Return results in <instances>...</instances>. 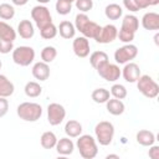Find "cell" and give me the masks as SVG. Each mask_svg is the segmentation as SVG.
I'll return each mask as SVG.
<instances>
[{
    "label": "cell",
    "mask_w": 159,
    "mask_h": 159,
    "mask_svg": "<svg viewBox=\"0 0 159 159\" xmlns=\"http://www.w3.org/2000/svg\"><path fill=\"white\" fill-rule=\"evenodd\" d=\"M76 147L80 152V155L83 159H93L98 154V147L96 139L89 134H81L77 137Z\"/></svg>",
    "instance_id": "cell-2"
},
{
    "label": "cell",
    "mask_w": 159,
    "mask_h": 159,
    "mask_svg": "<svg viewBox=\"0 0 159 159\" xmlns=\"http://www.w3.org/2000/svg\"><path fill=\"white\" fill-rule=\"evenodd\" d=\"M16 113L25 122H36L42 116V107L35 102H22L17 106Z\"/></svg>",
    "instance_id": "cell-3"
},
{
    "label": "cell",
    "mask_w": 159,
    "mask_h": 159,
    "mask_svg": "<svg viewBox=\"0 0 159 159\" xmlns=\"http://www.w3.org/2000/svg\"><path fill=\"white\" fill-rule=\"evenodd\" d=\"M137 87L147 98L153 99L159 94V86L149 75H140V77L137 80Z\"/></svg>",
    "instance_id": "cell-5"
},
{
    "label": "cell",
    "mask_w": 159,
    "mask_h": 159,
    "mask_svg": "<svg viewBox=\"0 0 159 159\" xmlns=\"http://www.w3.org/2000/svg\"><path fill=\"white\" fill-rule=\"evenodd\" d=\"M17 34L20 35V37L25 39V40H30L34 37L35 35V29L34 25L30 20H21L17 25Z\"/></svg>",
    "instance_id": "cell-17"
},
{
    "label": "cell",
    "mask_w": 159,
    "mask_h": 159,
    "mask_svg": "<svg viewBox=\"0 0 159 159\" xmlns=\"http://www.w3.org/2000/svg\"><path fill=\"white\" fill-rule=\"evenodd\" d=\"M66 117V109L60 103H50L47 106V122L51 125H58Z\"/></svg>",
    "instance_id": "cell-10"
},
{
    "label": "cell",
    "mask_w": 159,
    "mask_h": 159,
    "mask_svg": "<svg viewBox=\"0 0 159 159\" xmlns=\"http://www.w3.org/2000/svg\"><path fill=\"white\" fill-rule=\"evenodd\" d=\"M24 92H25V94H26L27 97H30V98H36V97H39V96L42 93V87L40 86L39 82L29 81V82L25 84Z\"/></svg>",
    "instance_id": "cell-28"
},
{
    "label": "cell",
    "mask_w": 159,
    "mask_h": 159,
    "mask_svg": "<svg viewBox=\"0 0 159 159\" xmlns=\"http://www.w3.org/2000/svg\"><path fill=\"white\" fill-rule=\"evenodd\" d=\"M134 36H135L134 32H130V31H127V30H123V29H120L118 31V35H117L119 41H122L123 43H130L134 40Z\"/></svg>",
    "instance_id": "cell-35"
},
{
    "label": "cell",
    "mask_w": 159,
    "mask_h": 159,
    "mask_svg": "<svg viewBox=\"0 0 159 159\" xmlns=\"http://www.w3.org/2000/svg\"><path fill=\"white\" fill-rule=\"evenodd\" d=\"M158 39H159V34H155V36H154V41H155V45H158L159 42H158Z\"/></svg>",
    "instance_id": "cell-45"
},
{
    "label": "cell",
    "mask_w": 159,
    "mask_h": 159,
    "mask_svg": "<svg viewBox=\"0 0 159 159\" xmlns=\"http://www.w3.org/2000/svg\"><path fill=\"white\" fill-rule=\"evenodd\" d=\"M140 68L135 62H127L124 63L123 70L120 71V76H123L125 82L134 83L140 77Z\"/></svg>",
    "instance_id": "cell-13"
},
{
    "label": "cell",
    "mask_w": 159,
    "mask_h": 159,
    "mask_svg": "<svg viewBox=\"0 0 159 159\" xmlns=\"http://www.w3.org/2000/svg\"><path fill=\"white\" fill-rule=\"evenodd\" d=\"M96 71L107 82H116L120 77V68L118 67V65L109 63V61H107L103 65H101Z\"/></svg>",
    "instance_id": "cell-9"
},
{
    "label": "cell",
    "mask_w": 159,
    "mask_h": 159,
    "mask_svg": "<svg viewBox=\"0 0 159 159\" xmlns=\"http://www.w3.org/2000/svg\"><path fill=\"white\" fill-rule=\"evenodd\" d=\"M15 16V9L12 5L4 2L0 4V19L2 20H11Z\"/></svg>",
    "instance_id": "cell-32"
},
{
    "label": "cell",
    "mask_w": 159,
    "mask_h": 159,
    "mask_svg": "<svg viewBox=\"0 0 159 159\" xmlns=\"http://www.w3.org/2000/svg\"><path fill=\"white\" fill-rule=\"evenodd\" d=\"M91 97H92L93 102L102 104V103H106L111 98V92L108 89H106V88H96L92 92Z\"/></svg>",
    "instance_id": "cell-29"
},
{
    "label": "cell",
    "mask_w": 159,
    "mask_h": 159,
    "mask_svg": "<svg viewBox=\"0 0 159 159\" xmlns=\"http://www.w3.org/2000/svg\"><path fill=\"white\" fill-rule=\"evenodd\" d=\"M55 7H56L57 14L65 16V15H68L71 12V10H72V2H70L67 0H57Z\"/></svg>",
    "instance_id": "cell-34"
},
{
    "label": "cell",
    "mask_w": 159,
    "mask_h": 159,
    "mask_svg": "<svg viewBox=\"0 0 159 159\" xmlns=\"http://www.w3.org/2000/svg\"><path fill=\"white\" fill-rule=\"evenodd\" d=\"M35 60V50L31 46H19L12 50V61L21 66L27 67Z\"/></svg>",
    "instance_id": "cell-6"
},
{
    "label": "cell",
    "mask_w": 159,
    "mask_h": 159,
    "mask_svg": "<svg viewBox=\"0 0 159 159\" xmlns=\"http://www.w3.org/2000/svg\"><path fill=\"white\" fill-rule=\"evenodd\" d=\"M67 1H70V2H75L76 0H67Z\"/></svg>",
    "instance_id": "cell-47"
},
{
    "label": "cell",
    "mask_w": 159,
    "mask_h": 159,
    "mask_svg": "<svg viewBox=\"0 0 159 159\" xmlns=\"http://www.w3.org/2000/svg\"><path fill=\"white\" fill-rule=\"evenodd\" d=\"M75 27L77 31H80L82 34V36L87 37V39H96L99 30H101V26L89 20V17L84 14V12H80L76 15L75 17Z\"/></svg>",
    "instance_id": "cell-1"
},
{
    "label": "cell",
    "mask_w": 159,
    "mask_h": 159,
    "mask_svg": "<svg viewBox=\"0 0 159 159\" xmlns=\"http://www.w3.org/2000/svg\"><path fill=\"white\" fill-rule=\"evenodd\" d=\"M57 56V50L53 46H45L41 50V60L46 63H51Z\"/></svg>",
    "instance_id": "cell-30"
},
{
    "label": "cell",
    "mask_w": 159,
    "mask_h": 159,
    "mask_svg": "<svg viewBox=\"0 0 159 159\" xmlns=\"http://www.w3.org/2000/svg\"><path fill=\"white\" fill-rule=\"evenodd\" d=\"M9 111V102L5 97H0V118H2L4 116H6Z\"/></svg>",
    "instance_id": "cell-39"
},
{
    "label": "cell",
    "mask_w": 159,
    "mask_h": 159,
    "mask_svg": "<svg viewBox=\"0 0 159 159\" xmlns=\"http://www.w3.org/2000/svg\"><path fill=\"white\" fill-rule=\"evenodd\" d=\"M138 55V47L133 43H125L122 47L117 48L114 52V60L119 65H124L134 60Z\"/></svg>",
    "instance_id": "cell-8"
},
{
    "label": "cell",
    "mask_w": 159,
    "mask_h": 159,
    "mask_svg": "<svg viewBox=\"0 0 159 159\" xmlns=\"http://www.w3.org/2000/svg\"><path fill=\"white\" fill-rule=\"evenodd\" d=\"M106 158L107 159H109V158H119V155H117V154H108Z\"/></svg>",
    "instance_id": "cell-43"
},
{
    "label": "cell",
    "mask_w": 159,
    "mask_h": 159,
    "mask_svg": "<svg viewBox=\"0 0 159 159\" xmlns=\"http://www.w3.org/2000/svg\"><path fill=\"white\" fill-rule=\"evenodd\" d=\"M117 35H118V29L114 25L108 24L106 26H101V30L94 40L98 43H111L117 39Z\"/></svg>",
    "instance_id": "cell-11"
},
{
    "label": "cell",
    "mask_w": 159,
    "mask_h": 159,
    "mask_svg": "<svg viewBox=\"0 0 159 159\" xmlns=\"http://www.w3.org/2000/svg\"><path fill=\"white\" fill-rule=\"evenodd\" d=\"M72 50H73V53L80 57V58H84L89 55V51H91V46H89V41L87 37L84 36H78L73 40L72 42Z\"/></svg>",
    "instance_id": "cell-12"
},
{
    "label": "cell",
    "mask_w": 159,
    "mask_h": 159,
    "mask_svg": "<svg viewBox=\"0 0 159 159\" xmlns=\"http://www.w3.org/2000/svg\"><path fill=\"white\" fill-rule=\"evenodd\" d=\"M57 31L60 32V36L62 39H65V40L73 39L75 35H76V27H75V25L71 21H67V20H63V21L60 22Z\"/></svg>",
    "instance_id": "cell-18"
},
{
    "label": "cell",
    "mask_w": 159,
    "mask_h": 159,
    "mask_svg": "<svg viewBox=\"0 0 159 159\" xmlns=\"http://www.w3.org/2000/svg\"><path fill=\"white\" fill-rule=\"evenodd\" d=\"M94 135H96V140L101 145L107 147L113 140L114 125L111 122H108V120H102V122L96 124V127H94Z\"/></svg>",
    "instance_id": "cell-4"
},
{
    "label": "cell",
    "mask_w": 159,
    "mask_h": 159,
    "mask_svg": "<svg viewBox=\"0 0 159 159\" xmlns=\"http://www.w3.org/2000/svg\"><path fill=\"white\" fill-rule=\"evenodd\" d=\"M142 26L148 31L159 30V14L154 11L145 12L142 17Z\"/></svg>",
    "instance_id": "cell-15"
},
{
    "label": "cell",
    "mask_w": 159,
    "mask_h": 159,
    "mask_svg": "<svg viewBox=\"0 0 159 159\" xmlns=\"http://www.w3.org/2000/svg\"><path fill=\"white\" fill-rule=\"evenodd\" d=\"M139 27V19L135 16V15H132V14H128L123 17L122 20V26L120 29L123 30H127V31H130V32H137Z\"/></svg>",
    "instance_id": "cell-23"
},
{
    "label": "cell",
    "mask_w": 159,
    "mask_h": 159,
    "mask_svg": "<svg viewBox=\"0 0 159 159\" xmlns=\"http://www.w3.org/2000/svg\"><path fill=\"white\" fill-rule=\"evenodd\" d=\"M135 139H137L138 144H140L143 147H150L155 142V135L153 132H150L148 129H140L139 132H137Z\"/></svg>",
    "instance_id": "cell-20"
},
{
    "label": "cell",
    "mask_w": 159,
    "mask_h": 159,
    "mask_svg": "<svg viewBox=\"0 0 159 159\" xmlns=\"http://www.w3.org/2000/svg\"><path fill=\"white\" fill-rule=\"evenodd\" d=\"M75 5L81 12H87L93 7V0H76Z\"/></svg>",
    "instance_id": "cell-36"
},
{
    "label": "cell",
    "mask_w": 159,
    "mask_h": 159,
    "mask_svg": "<svg viewBox=\"0 0 159 159\" xmlns=\"http://www.w3.org/2000/svg\"><path fill=\"white\" fill-rule=\"evenodd\" d=\"M107 61H108V55L104 51H94L89 56V63L94 70H97L101 65H103Z\"/></svg>",
    "instance_id": "cell-27"
},
{
    "label": "cell",
    "mask_w": 159,
    "mask_h": 159,
    "mask_svg": "<svg viewBox=\"0 0 159 159\" xmlns=\"http://www.w3.org/2000/svg\"><path fill=\"white\" fill-rule=\"evenodd\" d=\"M55 148L60 155H70L73 153L75 143L72 142V139H70V137H63L61 139H57Z\"/></svg>",
    "instance_id": "cell-16"
},
{
    "label": "cell",
    "mask_w": 159,
    "mask_h": 159,
    "mask_svg": "<svg viewBox=\"0 0 159 159\" xmlns=\"http://www.w3.org/2000/svg\"><path fill=\"white\" fill-rule=\"evenodd\" d=\"M15 91V86L14 83L5 76V75H1L0 73V97H10L12 96Z\"/></svg>",
    "instance_id": "cell-22"
},
{
    "label": "cell",
    "mask_w": 159,
    "mask_h": 159,
    "mask_svg": "<svg viewBox=\"0 0 159 159\" xmlns=\"http://www.w3.org/2000/svg\"><path fill=\"white\" fill-rule=\"evenodd\" d=\"M104 15L109 20H118L123 15V9L118 4H108L104 9Z\"/></svg>",
    "instance_id": "cell-26"
},
{
    "label": "cell",
    "mask_w": 159,
    "mask_h": 159,
    "mask_svg": "<svg viewBox=\"0 0 159 159\" xmlns=\"http://www.w3.org/2000/svg\"><path fill=\"white\" fill-rule=\"evenodd\" d=\"M135 4H137L138 10H143V9H147L149 6L158 5L159 0H135Z\"/></svg>",
    "instance_id": "cell-37"
},
{
    "label": "cell",
    "mask_w": 159,
    "mask_h": 159,
    "mask_svg": "<svg viewBox=\"0 0 159 159\" xmlns=\"http://www.w3.org/2000/svg\"><path fill=\"white\" fill-rule=\"evenodd\" d=\"M31 72H32V76H34L37 81H40V82L46 81V80L50 77V73H51V72H50V66H48V63H46V62H43V61L36 62V63L32 66Z\"/></svg>",
    "instance_id": "cell-14"
},
{
    "label": "cell",
    "mask_w": 159,
    "mask_h": 159,
    "mask_svg": "<svg viewBox=\"0 0 159 159\" xmlns=\"http://www.w3.org/2000/svg\"><path fill=\"white\" fill-rule=\"evenodd\" d=\"M123 6L129 10L130 12H135V11H139L138 7H137V4H135V0H123Z\"/></svg>",
    "instance_id": "cell-40"
},
{
    "label": "cell",
    "mask_w": 159,
    "mask_h": 159,
    "mask_svg": "<svg viewBox=\"0 0 159 159\" xmlns=\"http://www.w3.org/2000/svg\"><path fill=\"white\" fill-rule=\"evenodd\" d=\"M31 17H32L35 25L39 27V30H41L42 27H45L52 22V16L50 14V10L45 5H41V4L32 7Z\"/></svg>",
    "instance_id": "cell-7"
},
{
    "label": "cell",
    "mask_w": 159,
    "mask_h": 159,
    "mask_svg": "<svg viewBox=\"0 0 159 159\" xmlns=\"http://www.w3.org/2000/svg\"><path fill=\"white\" fill-rule=\"evenodd\" d=\"M11 1H12V4H14V5L24 6V5H26V4H27V1H29V0H11Z\"/></svg>",
    "instance_id": "cell-42"
},
{
    "label": "cell",
    "mask_w": 159,
    "mask_h": 159,
    "mask_svg": "<svg viewBox=\"0 0 159 159\" xmlns=\"http://www.w3.org/2000/svg\"><path fill=\"white\" fill-rule=\"evenodd\" d=\"M40 143H41V147L43 149H52L56 147V143H57V137L53 132L51 130H47V132H43L41 138H40Z\"/></svg>",
    "instance_id": "cell-25"
},
{
    "label": "cell",
    "mask_w": 159,
    "mask_h": 159,
    "mask_svg": "<svg viewBox=\"0 0 159 159\" xmlns=\"http://www.w3.org/2000/svg\"><path fill=\"white\" fill-rule=\"evenodd\" d=\"M12 50H14V43L12 42L0 40V53L6 55V53H10Z\"/></svg>",
    "instance_id": "cell-38"
},
{
    "label": "cell",
    "mask_w": 159,
    "mask_h": 159,
    "mask_svg": "<svg viewBox=\"0 0 159 159\" xmlns=\"http://www.w3.org/2000/svg\"><path fill=\"white\" fill-rule=\"evenodd\" d=\"M106 108H107V112L109 114H112V116H120V114H123V112L125 109V106L122 102V99L109 98L106 102Z\"/></svg>",
    "instance_id": "cell-19"
},
{
    "label": "cell",
    "mask_w": 159,
    "mask_h": 159,
    "mask_svg": "<svg viewBox=\"0 0 159 159\" xmlns=\"http://www.w3.org/2000/svg\"><path fill=\"white\" fill-rule=\"evenodd\" d=\"M36 1H39L41 5H45V4H47V2H50L51 0H36Z\"/></svg>",
    "instance_id": "cell-44"
},
{
    "label": "cell",
    "mask_w": 159,
    "mask_h": 159,
    "mask_svg": "<svg viewBox=\"0 0 159 159\" xmlns=\"http://www.w3.org/2000/svg\"><path fill=\"white\" fill-rule=\"evenodd\" d=\"M16 39V31L5 21H0V40L14 42Z\"/></svg>",
    "instance_id": "cell-24"
},
{
    "label": "cell",
    "mask_w": 159,
    "mask_h": 159,
    "mask_svg": "<svg viewBox=\"0 0 159 159\" xmlns=\"http://www.w3.org/2000/svg\"><path fill=\"white\" fill-rule=\"evenodd\" d=\"M57 34H58L57 27H56L52 22L40 30V36H41L42 39H45V40H52L53 37H56Z\"/></svg>",
    "instance_id": "cell-31"
},
{
    "label": "cell",
    "mask_w": 159,
    "mask_h": 159,
    "mask_svg": "<svg viewBox=\"0 0 159 159\" xmlns=\"http://www.w3.org/2000/svg\"><path fill=\"white\" fill-rule=\"evenodd\" d=\"M128 92H127V88L123 86V84H119V83H116L111 87V96H113V98H117V99H124L127 97Z\"/></svg>",
    "instance_id": "cell-33"
},
{
    "label": "cell",
    "mask_w": 159,
    "mask_h": 159,
    "mask_svg": "<svg viewBox=\"0 0 159 159\" xmlns=\"http://www.w3.org/2000/svg\"><path fill=\"white\" fill-rule=\"evenodd\" d=\"M148 155L149 158L152 159H159V147L158 145H150V149L148 152Z\"/></svg>",
    "instance_id": "cell-41"
},
{
    "label": "cell",
    "mask_w": 159,
    "mask_h": 159,
    "mask_svg": "<svg viewBox=\"0 0 159 159\" xmlns=\"http://www.w3.org/2000/svg\"><path fill=\"white\" fill-rule=\"evenodd\" d=\"M1 67H2V62H1V60H0V70H1Z\"/></svg>",
    "instance_id": "cell-46"
},
{
    "label": "cell",
    "mask_w": 159,
    "mask_h": 159,
    "mask_svg": "<svg viewBox=\"0 0 159 159\" xmlns=\"http://www.w3.org/2000/svg\"><path fill=\"white\" fill-rule=\"evenodd\" d=\"M82 124L78 122V120H75V119H70L66 122L65 124V133L67 137L70 138H77L78 135L82 134Z\"/></svg>",
    "instance_id": "cell-21"
}]
</instances>
